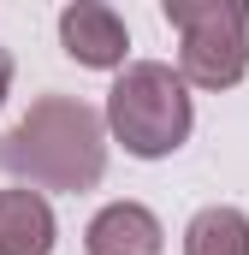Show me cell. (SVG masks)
<instances>
[{
  "label": "cell",
  "mask_w": 249,
  "mask_h": 255,
  "mask_svg": "<svg viewBox=\"0 0 249 255\" xmlns=\"http://www.w3.org/2000/svg\"><path fill=\"white\" fill-rule=\"evenodd\" d=\"M0 166L24 190H95L107 172V125L77 95H36L30 113L0 136Z\"/></svg>",
  "instance_id": "1"
},
{
  "label": "cell",
  "mask_w": 249,
  "mask_h": 255,
  "mask_svg": "<svg viewBox=\"0 0 249 255\" xmlns=\"http://www.w3.org/2000/svg\"><path fill=\"white\" fill-rule=\"evenodd\" d=\"M101 125L113 142H124V154L136 160H166L178 154L196 130V107H190L184 77L166 60H130L107 89V113Z\"/></svg>",
  "instance_id": "2"
},
{
  "label": "cell",
  "mask_w": 249,
  "mask_h": 255,
  "mask_svg": "<svg viewBox=\"0 0 249 255\" xmlns=\"http://www.w3.org/2000/svg\"><path fill=\"white\" fill-rule=\"evenodd\" d=\"M160 12L178 30L184 89H238L249 77V6L244 0H166Z\"/></svg>",
  "instance_id": "3"
},
{
  "label": "cell",
  "mask_w": 249,
  "mask_h": 255,
  "mask_svg": "<svg viewBox=\"0 0 249 255\" xmlns=\"http://www.w3.org/2000/svg\"><path fill=\"white\" fill-rule=\"evenodd\" d=\"M60 48L89 71H124L130 30L107 0H71V6H60Z\"/></svg>",
  "instance_id": "4"
},
{
  "label": "cell",
  "mask_w": 249,
  "mask_h": 255,
  "mask_svg": "<svg viewBox=\"0 0 249 255\" xmlns=\"http://www.w3.org/2000/svg\"><path fill=\"white\" fill-rule=\"evenodd\" d=\"M160 250H166V232L154 208L142 202H107L83 232V255H160Z\"/></svg>",
  "instance_id": "5"
},
{
  "label": "cell",
  "mask_w": 249,
  "mask_h": 255,
  "mask_svg": "<svg viewBox=\"0 0 249 255\" xmlns=\"http://www.w3.org/2000/svg\"><path fill=\"white\" fill-rule=\"evenodd\" d=\"M60 244V220L48 208V196L36 190H0V255H54Z\"/></svg>",
  "instance_id": "6"
},
{
  "label": "cell",
  "mask_w": 249,
  "mask_h": 255,
  "mask_svg": "<svg viewBox=\"0 0 249 255\" xmlns=\"http://www.w3.org/2000/svg\"><path fill=\"white\" fill-rule=\"evenodd\" d=\"M184 255H249V214L232 202L202 208L184 226Z\"/></svg>",
  "instance_id": "7"
},
{
  "label": "cell",
  "mask_w": 249,
  "mask_h": 255,
  "mask_svg": "<svg viewBox=\"0 0 249 255\" xmlns=\"http://www.w3.org/2000/svg\"><path fill=\"white\" fill-rule=\"evenodd\" d=\"M6 95H12V54L0 48V107H6Z\"/></svg>",
  "instance_id": "8"
}]
</instances>
